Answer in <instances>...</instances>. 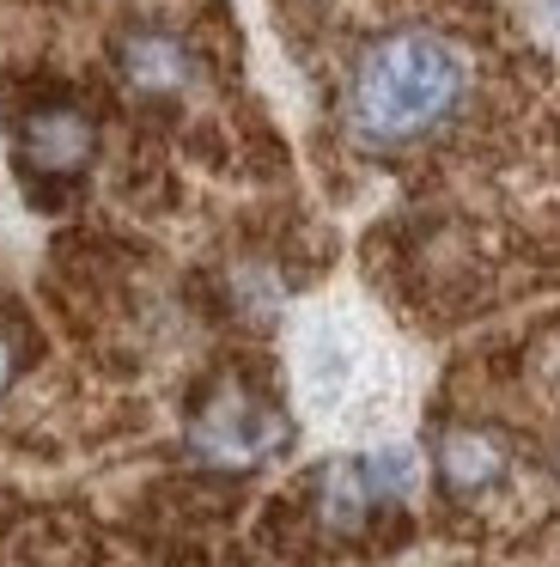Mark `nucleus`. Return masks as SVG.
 Listing matches in <instances>:
<instances>
[{"instance_id":"1","label":"nucleus","mask_w":560,"mask_h":567,"mask_svg":"<svg viewBox=\"0 0 560 567\" xmlns=\"http://www.w3.org/2000/svg\"><path fill=\"white\" fill-rule=\"evenodd\" d=\"M469 99V55L438 31H390L353 62L348 99V135L360 147H414L438 135Z\"/></svg>"},{"instance_id":"2","label":"nucleus","mask_w":560,"mask_h":567,"mask_svg":"<svg viewBox=\"0 0 560 567\" xmlns=\"http://www.w3.org/2000/svg\"><path fill=\"white\" fill-rule=\"evenodd\" d=\"M292 421L280 415L268 396L243 391V384H226L201 403V415L189 421V452L214 470H256L274 452H287Z\"/></svg>"},{"instance_id":"3","label":"nucleus","mask_w":560,"mask_h":567,"mask_svg":"<svg viewBox=\"0 0 560 567\" xmlns=\"http://www.w3.org/2000/svg\"><path fill=\"white\" fill-rule=\"evenodd\" d=\"M97 153V128L85 111H73V104H43V111H31L19 123V159L24 172L49 177V184H61V177H80L85 165H92Z\"/></svg>"},{"instance_id":"4","label":"nucleus","mask_w":560,"mask_h":567,"mask_svg":"<svg viewBox=\"0 0 560 567\" xmlns=\"http://www.w3.org/2000/svg\"><path fill=\"white\" fill-rule=\"evenodd\" d=\"M116 68L141 99H170V92H183L195 80L189 43L170 38V31H128L116 43Z\"/></svg>"},{"instance_id":"5","label":"nucleus","mask_w":560,"mask_h":567,"mask_svg":"<svg viewBox=\"0 0 560 567\" xmlns=\"http://www.w3.org/2000/svg\"><path fill=\"white\" fill-rule=\"evenodd\" d=\"M438 482H445L457 501H475V494L499 488L506 482V445L487 427H450L438 440Z\"/></svg>"},{"instance_id":"6","label":"nucleus","mask_w":560,"mask_h":567,"mask_svg":"<svg viewBox=\"0 0 560 567\" xmlns=\"http://www.w3.org/2000/svg\"><path fill=\"white\" fill-rule=\"evenodd\" d=\"M372 506L377 501H372V488H365L360 457H335V464L317 476V518H323V530H335V537H360Z\"/></svg>"},{"instance_id":"7","label":"nucleus","mask_w":560,"mask_h":567,"mask_svg":"<svg viewBox=\"0 0 560 567\" xmlns=\"http://www.w3.org/2000/svg\"><path fill=\"white\" fill-rule=\"evenodd\" d=\"M365 470V488H372L377 506H396L414 494V482H421V457L408 452V445H377V452L360 457Z\"/></svg>"},{"instance_id":"8","label":"nucleus","mask_w":560,"mask_h":567,"mask_svg":"<svg viewBox=\"0 0 560 567\" xmlns=\"http://www.w3.org/2000/svg\"><path fill=\"white\" fill-rule=\"evenodd\" d=\"M12 372H19V348H12V336L0 330V391L12 384Z\"/></svg>"},{"instance_id":"9","label":"nucleus","mask_w":560,"mask_h":567,"mask_svg":"<svg viewBox=\"0 0 560 567\" xmlns=\"http://www.w3.org/2000/svg\"><path fill=\"white\" fill-rule=\"evenodd\" d=\"M542 19H548V25L560 31V0H548V7H542Z\"/></svg>"}]
</instances>
